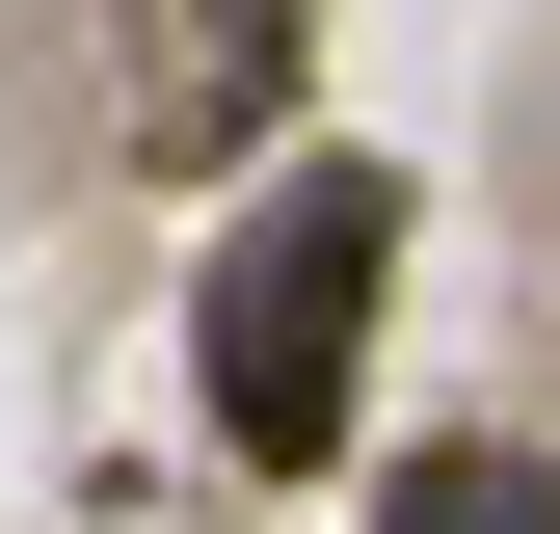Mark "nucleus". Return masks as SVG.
I'll list each match as a JSON object with an SVG mask.
<instances>
[{
  "mask_svg": "<svg viewBox=\"0 0 560 534\" xmlns=\"http://www.w3.org/2000/svg\"><path fill=\"white\" fill-rule=\"evenodd\" d=\"M374 267H400V187H374V161H294V187L214 241V428H241V454H347Z\"/></svg>",
  "mask_w": 560,
  "mask_h": 534,
  "instance_id": "1",
  "label": "nucleus"
},
{
  "mask_svg": "<svg viewBox=\"0 0 560 534\" xmlns=\"http://www.w3.org/2000/svg\"><path fill=\"white\" fill-rule=\"evenodd\" d=\"M374 534H560V454H400Z\"/></svg>",
  "mask_w": 560,
  "mask_h": 534,
  "instance_id": "2",
  "label": "nucleus"
}]
</instances>
